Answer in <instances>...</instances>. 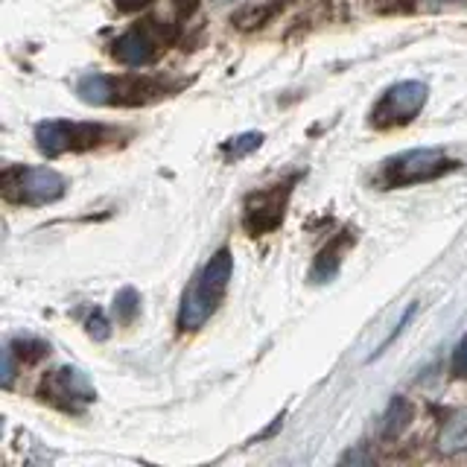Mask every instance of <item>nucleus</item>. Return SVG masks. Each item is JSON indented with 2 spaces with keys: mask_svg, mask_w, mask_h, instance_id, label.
Instances as JSON below:
<instances>
[{
  "mask_svg": "<svg viewBox=\"0 0 467 467\" xmlns=\"http://www.w3.org/2000/svg\"><path fill=\"white\" fill-rule=\"evenodd\" d=\"M231 275H234L231 248H219V252L204 263V266L196 272L193 281H190L184 289L182 310H179V330L182 333H193V330L208 325L211 316L219 310V304H223V298H225Z\"/></svg>",
  "mask_w": 467,
  "mask_h": 467,
  "instance_id": "1",
  "label": "nucleus"
},
{
  "mask_svg": "<svg viewBox=\"0 0 467 467\" xmlns=\"http://www.w3.org/2000/svg\"><path fill=\"white\" fill-rule=\"evenodd\" d=\"M182 88V82H170L161 77H109V73H88L77 82V94L88 106H150L161 97H170Z\"/></svg>",
  "mask_w": 467,
  "mask_h": 467,
  "instance_id": "2",
  "label": "nucleus"
},
{
  "mask_svg": "<svg viewBox=\"0 0 467 467\" xmlns=\"http://www.w3.org/2000/svg\"><path fill=\"white\" fill-rule=\"evenodd\" d=\"M0 190L9 204H26V208H44L67 193V179L53 167H21L9 164L0 172Z\"/></svg>",
  "mask_w": 467,
  "mask_h": 467,
  "instance_id": "3",
  "label": "nucleus"
},
{
  "mask_svg": "<svg viewBox=\"0 0 467 467\" xmlns=\"http://www.w3.org/2000/svg\"><path fill=\"white\" fill-rule=\"evenodd\" d=\"M120 131L106 123H77V120H44L36 126V146L41 155L58 158L67 152L99 150L102 143L114 140Z\"/></svg>",
  "mask_w": 467,
  "mask_h": 467,
  "instance_id": "4",
  "label": "nucleus"
},
{
  "mask_svg": "<svg viewBox=\"0 0 467 467\" xmlns=\"http://www.w3.org/2000/svg\"><path fill=\"white\" fill-rule=\"evenodd\" d=\"M459 161L447 158L441 150H409L400 155H391L383 161V167L377 172V184L383 190L409 187L420 182L441 179V175L459 170Z\"/></svg>",
  "mask_w": 467,
  "mask_h": 467,
  "instance_id": "5",
  "label": "nucleus"
},
{
  "mask_svg": "<svg viewBox=\"0 0 467 467\" xmlns=\"http://www.w3.org/2000/svg\"><path fill=\"white\" fill-rule=\"evenodd\" d=\"M296 182H298V175H292L286 182H277V184L248 193L243 204V228L248 237H263V234H272L284 225L286 204H289L292 184Z\"/></svg>",
  "mask_w": 467,
  "mask_h": 467,
  "instance_id": "6",
  "label": "nucleus"
},
{
  "mask_svg": "<svg viewBox=\"0 0 467 467\" xmlns=\"http://www.w3.org/2000/svg\"><path fill=\"white\" fill-rule=\"evenodd\" d=\"M430 97V88L418 79H406L391 85L389 91L377 99V106L371 109V126L374 129H394L412 123L415 117L423 111Z\"/></svg>",
  "mask_w": 467,
  "mask_h": 467,
  "instance_id": "7",
  "label": "nucleus"
},
{
  "mask_svg": "<svg viewBox=\"0 0 467 467\" xmlns=\"http://www.w3.org/2000/svg\"><path fill=\"white\" fill-rule=\"evenodd\" d=\"M38 398L44 403L62 409V412L79 415V412H85V406H91L97 400V391L91 386V379H88L79 368L65 365V368H56L41 379Z\"/></svg>",
  "mask_w": 467,
  "mask_h": 467,
  "instance_id": "8",
  "label": "nucleus"
},
{
  "mask_svg": "<svg viewBox=\"0 0 467 467\" xmlns=\"http://www.w3.org/2000/svg\"><path fill=\"white\" fill-rule=\"evenodd\" d=\"M170 38L172 36H164V29L155 26V21H143L111 41V56L126 67H146L155 62L161 44H167Z\"/></svg>",
  "mask_w": 467,
  "mask_h": 467,
  "instance_id": "9",
  "label": "nucleus"
},
{
  "mask_svg": "<svg viewBox=\"0 0 467 467\" xmlns=\"http://www.w3.org/2000/svg\"><path fill=\"white\" fill-rule=\"evenodd\" d=\"M354 243V237H350V231H342L339 237L330 240L327 248H321V254L316 257L313 263V272H310V281L313 284H330L336 275H339L342 269V254H345V248Z\"/></svg>",
  "mask_w": 467,
  "mask_h": 467,
  "instance_id": "10",
  "label": "nucleus"
},
{
  "mask_svg": "<svg viewBox=\"0 0 467 467\" xmlns=\"http://www.w3.org/2000/svg\"><path fill=\"white\" fill-rule=\"evenodd\" d=\"M409 420H412V406H409L406 398H394L383 415V427H379V432H383V438H398L409 427Z\"/></svg>",
  "mask_w": 467,
  "mask_h": 467,
  "instance_id": "11",
  "label": "nucleus"
},
{
  "mask_svg": "<svg viewBox=\"0 0 467 467\" xmlns=\"http://www.w3.org/2000/svg\"><path fill=\"white\" fill-rule=\"evenodd\" d=\"M260 143H263V135H260V131H245V135L231 138V140L223 143V158L228 161V164H234V161H240V158H245L248 152H254Z\"/></svg>",
  "mask_w": 467,
  "mask_h": 467,
  "instance_id": "12",
  "label": "nucleus"
},
{
  "mask_svg": "<svg viewBox=\"0 0 467 467\" xmlns=\"http://www.w3.org/2000/svg\"><path fill=\"white\" fill-rule=\"evenodd\" d=\"M140 313V296L135 286H123L114 298V316L120 325H131L135 316Z\"/></svg>",
  "mask_w": 467,
  "mask_h": 467,
  "instance_id": "13",
  "label": "nucleus"
},
{
  "mask_svg": "<svg viewBox=\"0 0 467 467\" xmlns=\"http://www.w3.org/2000/svg\"><path fill=\"white\" fill-rule=\"evenodd\" d=\"M467 447V415H456L447 427H444V435H441V450L447 452H456V450H464Z\"/></svg>",
  "mask_w": 467,
  "mask_h": 467,
  "instance_id": "14",
  "label": "nucleus"
},
{
  "mask_svg": "<svg viewBox=\"0 0 467 467\" xmlns=\"http://www.w3.org/2000/svg\"><path fill=\"white\" fill-rule=\"evenodd\" d=\"M12 350H15V357L21 359V365H29V362H38V359H44L50 354V345L47 342H41V339H15L12 345H9Z\"/></svg>",
  "mask_w": 467,
  "mask_h": 467,
  "instance_id": "15",
  "label": "nucleus"
},
{
  "mask_svg": "<svg viewBox=\"0 0 467 467\" xmlns=\"http://www.w3.org/2000/svg\"><path fill=\"white\" fill-rule=\"evenodd\" d=\"M415 310H418V304H409V306H406V313H403V318L398 321V325H394V330H391V333L386 336V339H383V342H379V348L374 350V357H379V354H383V350H386V348H389V345H391L394 339H398V336L403 333V327L409 325V321H412ZM374 357H371V359H374Z\"/></svg>",
  "mask_w": 467,
  "mask_h": 467,
  "instance_id": "16",
  "label": "nucleus"
},
{
  "mask_svg": "<svg viewBox=\"0 0 467 467\" xmlns=\"http://www.w3.org/2000/svg\"><path fill=\"white\" fill-rule=\"evenodd\" d=\"M371 9L383 15H403L415 9V0H371Z\"/></svg>",
  "mask_w": 467,
  "mask_h": 467,
  "instance_id": "17",
  "label": "nucleus"
},
{
  "mask_svg": "<svg viewBox=\"0 0 467 467\" xmlns=\"http://www.w3.org/2000/svg\"><path fill=\"white\" fill-rule=\"evenodd\" d=\"M452 374L467 379V336L456 345V350H452Z\"/></svg>",
  "mask_w": 467,
  "mask_h": 467,
  "instance_id": "18",
  "label": "nucleus"
},
{
  "mask_svg": "<svg viewBox=\"0 0 467 467\" xmlns=\"http://www.w3.org/2000/svg\"><path fill=\"white\" fill-rule=\"evenodd\" d=\"M88 333H91L94 336V339H109V321H106V316H102L99 310H94V316L91 318H88Z\"/></svg>",
  "mask_w": 467,
  "mask_h": 467,
  "instance_id": "19",
  "label": "nucleus"
},
{
  "mask_svg": "<svg viewBox=\"0 0 467 467\" xmlns=\"http://www.w3.org/2000/svg\"><path fill=\"white\" fill-rule=\"evenodd\" d=\"M196 6H199V0H172V9H175V18L179 21H187L190 15L196 12Z\"/></svg>",
  "mask_w": 467,
  "mask_h": 467,
  "instance_id": "20",
  "label": "nucleus"
},
{
  "mask_svg": "<svg viewBox=\"0 0 467 467\" xmlns=\"http://www.w3.org/2000/svg\"><path fill=\"white\" fill-rule=\"evenodd\" d=\"M12 377H15V350L6 345V350H4V386H12Z\"/></svg>",
  "mask_w": 467,
  "mask_h": 467,
  "instance_id": "21",
  "label": "nucleus"
},
{
  "mask_svg": "<svg viewBox=\"0 0 467 467\" xmlns=\"http://www.w3.org/2000/svg\"><path fill=\"white\" fill-rule=\"evenodd\" d=\"M152 0H114V6L120 9V12H138L143 6H150Z\"/></svg>",
  "mask_w": 467,
  "mask_h": 467,
  "instance_id": "22",
  "label": "nucleus"
},
{
  "mask_svg": "<svg viewBox=\"0 0 467 467\" xmlns=\"http://www.w3.org/2000/svg\"><path fill=\"white\" fill-rule=\"evenodd\" d=\"M219 4H228V0H219Z\"/></svg>",
  "mask_w": 467,
  "mask_h": 467,
  "instance_id": "23",
  "label": "nucleus"
}]
</instances>
